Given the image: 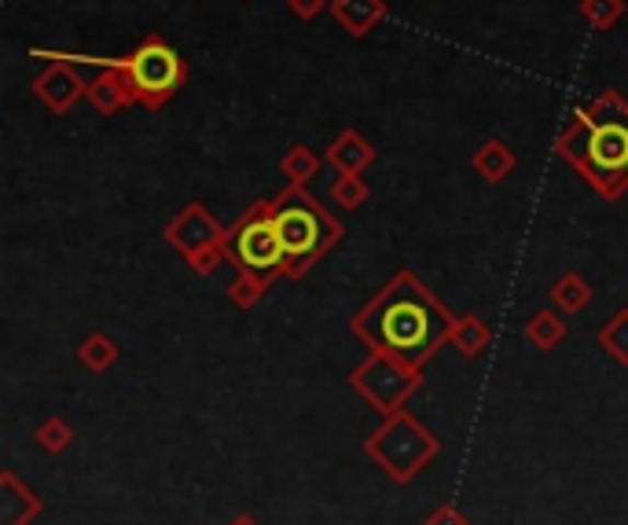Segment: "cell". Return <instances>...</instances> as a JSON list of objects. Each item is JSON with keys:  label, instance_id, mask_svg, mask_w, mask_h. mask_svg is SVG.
Returning <instances> with one entry per match:
<instances>
[{"label": "cell", "instance_id": "4fadbf2b", "mask_svg": "<svg viewBox=\"0 0 628 525\" xmlns=\"http://www.w3.org/2000/svg\"><path fill=\"white\" fill-rule=\"evenodd\" d=\"M331 198L339 206H361L364 198H368V184L361 181V176H339V181H334V187H331Z\"/></svg>", "mask_w": 628, "mask_h": 525}, {"label": "cell", "instance_id": "8992f818", "mask_svg": "<svg viewBox=\"0 0 628 525\" xmlns=\"http://www.w3.org/2000/svg\"><path fill=\"white\" fill-rule=\"evenodd\" d=\"M85 89L89 85L78 78L75 62H62V59H52L34 78V96L56 114H67L81 96H85Z\"/></svg>", "mask_w": 628, "mask_h": 525}, {"label": "cell", "instance_id": "ac0fdd59", "mask_svg": "<svg viewBox=\"0 0 628 525\" xmlns=\"http://www.w3.org/2000/svg\"><path fill=\"white\" fill-rule=\"evenodd\" d=\"M81 356H85V361H92V364H107V356H111V350L103 342H85V350H81Z\"/></svg>", "mask_w": 628, "mask_h": 525}, {"label": "cell", "instance_id": "52a82bcc", "mask_svg": "<svg viewBox=\"0 0 628 525\" xmlns=\"http://www.w3.org/2000/svg\"><path fill=\"white\" fill-rule=\"evenodd\" d=\"M328 162L342 176H361L375 162V147H372L368 136H361L357 129H342L328 144Z\"/></svg>", "mask_w": 628, "mask_h": 525}, {"label": "cell", "instance_id": "ba28073f", "mask_svg": "<svg viewBox=\"0 0 628 525\" xmlns=\"http://www.w3.org/2000/svg\"><path fill=\"white\" fill-rule=\"evenodd\" d=\"M331 15L350 37H368L386 19L382 0H331Z\"/></svg>", "mask_w": 628, "mask_h": 525}, {"label": "cell", "instance_id": "5bb4252c", "mask_svg": "<svg viewBox=\"0 0 628 525\" xmlns=\"http://www.w3.org/2000/svg\"><path fill=\"white\" fill-rule=\"evenodd\" d=\"M603 342L617 361H628V312H621L617 320H610V328L603 331Z\"/></svg>", "mask_w": 628, "mask_h": 525}, {"label": "cell", "instance_id": "6da1fadb", "mask_svg": "<svg viewBox=\"0 0 628 525\" xmlns=\"http://www.w3.org/2000/svg\"><path fill=\"white\" fill-rule=\"evenodd\" d=\"M555 151L603 198H617L628 187V100L606 89L589 107H578L555 136Z\"/></svg>", "mask_w": 628, "mask_h": 525}, {"label": "cell", "instance_id": "7a4b0ae2", "mask_svg": "<svg viewBox=\"0 0 628 525\" xmlns=\"http://www.w3.org/2000/svg\"><path fill=\"white\" fill-rule=\"evenodd\" d=\"M361 331L401 361H423L445 342L448 317L412 276H397L361 317Z\"/></svg>", "mask_w": 628, "mask_h": 525}, {"label": "cell", "instance_id": "5b68a950", "mask_svg": "<svg viewBox=\"0 0 628 525\" xmlns=\"http://www.w3.org/2000/svg\"><path fill=\"white\" fill-rule=\"evenodd\" d=\"M232 258L243 265L250 276H272V272L287 269L284 243H279L276 220H272V203H258L250 214L239 220V228L228 239Z\"/></svg>", "mask_w": 628, "mask_h": 525}, {"label": "cell", "instance_id": "2e32d148", "mask_svg": "<svg viewBox=\"0 0 628 525\" xmlns=\"http://www.w3.org/2000/svg\"><path fill=\"white\" fill-rule=\"evenodd\" d=\"M287 8H290V15L295 19H317L323 12H331V0H287Z\"/></svg>", "mask_w": 628, "mask_h": 525}, {"label": "cell", "instance_id": "30bf717a", "mask_svg": "<svg viewBox=\"0 0 628 525\" xmlns=\"http://www.w3.org/2000/svg\"><path fill=\"white\" fill-rule=\"evenodd\" d=\"M214 236H217V225L209 220V214H206V209L198 206V203L187 206L184 217L170 228V239H173L176 247H184V250L203 247V243H209Z\"/></svg>", "mask_w": 628, "mask_h": 525}, {"label": "cell", "instance_id": "8fae6325", "mask_svg": "<svg viewBox=\"0 0 628 525\" xmlns=\"http://www.w3.org/2000/svg\"><path fill=\"white\" fill-rule=\"evenodd\" d=\"M279 170H284L290 184H306L309 176H317V170H320V155L306 144H295L284 159H279Z\"/></svg>", "mask_w": 628, "mask_h": 525}, {"label": "cell", "instance_id": "d6986e66", "mask_svg": "<svg viewBox=\"0 0 628 525\" xmlns=\"http://www.w3.org/2000/svg\"><path fill=\"white\" fill-rule=\"evenodd\" d=\"M459 339H464L467 350H475V345H478L481 339H486V334L478 331V320H470V328H464V334H459Z\"/></svg>", "mask_w": 628, "mask_h": 525}, {"label": "cell", "instance_id": "e0dca14e", "mask_svg": "<svg viewBox=\"0 0 628 525\" xmlns=\"http://www.w3.org/2000/svg\"><path fill=\"white\" fill-rule=\"evenodd\" d=\"M533 339H537L540 345H551L555 339H562V323L555 317H537L533 320Z\"/></svg>", "mask_w": 628, "mask_h": 525}, {"label": "cell", "instance_id": "9a60e30c", "mask_svg": "<svg viewBox=\"0 0 628 525\" xmlns=\"http://www.w3.org/2000/svg\"><path fill=\"white\" fill-rule=\"evenodd\" d=\"M555 301H559V306H567V309H581L584 301H589V290L581 287V279H562V283H555Z\"/></svg>", "mask_w": 628, "mask_h": 525}, {"label": "cell", "instance_id": "7c38bea8", "mask_svg": "<svg viewBox=\"0 0 628 525\" xmlns=\"http://www.w3.org/2000/svg\"><path fill=\"white\" fill-rule=\"evenodd\" d=\"M625 0H581V15L589 19L592 30H610L625 19Z\"/></svg>", "mask_w": 628, "mask_h": 525}, {"label": "cell", "instance_id": "3957f363", "mask_svg": "<svg viewBox=\"0 0 628 525\" xmlns=\"http://www.w3.org/2000/svg\"><path fill=\"white\" fill-rule=\"evenodd\" d=\"M272 220H276L279 243L287 254V272H306L334 239L342 236L339 220L323 209L301 184H290L284 195L272 203Z\"/></svg>", "mask_w": 628, "mask_h": 525}, {"label": "cell", "instance_id": "9c48e42d", "mask_svg": "<svg viewBox=\"0 0 628 525\" xmlns=\"http://www.w3.org/2000/svg\"><path fill=\"white\" fill-rule=\"evenodd\" d=\"M515 166H518V155L511 151V144L504 140H486L475 155V170L486 176L489 184L507 181V176L515 173Z\"/></svg>", "mask_w": 628, "mask_h": 525}, {"label": "cell", "instance_id": "277c9868", "mask_svg": "<svg viewBox=\"0 0 628 525\" xmlns=\"http://www.w3.org/2000/svg\"><path fill=\"white\" fill-rule=\"evenodd\" d=\"M122 70L129 73L136 103L148 111H159L162 103H170L187 81L184 59L176 56V52L165 45V37L159 34L140 41L133 56H122Z\"/></svg>", "mask_w": 628, "mask_h": 525}]
</instances>
